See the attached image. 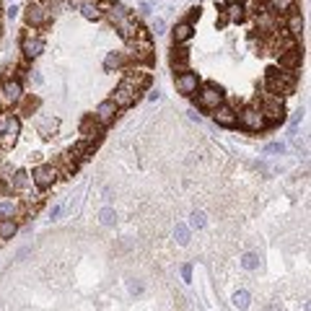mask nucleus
<instances>
[{
    "mask_svg": "<svg viewBox=\"0 0 311 311\" xmlns=\"http://www.w3.org/2000/svg\"><path fill=\"white\" fill-rule=\"evenodd\" d=\"M262 8L278 18H283L296 8V0H262Z\"/></svg>",
    "mask_w": 311,
    "mask_h": 311,
    "instance_id": "ddd939ff",
    "label": "nucleus"
},
{
    "mask_svg": "<svg viewBox=\"0 0 311 311\" xmlns=\"http://www.w3.org/2000/svg\"><path fill=\"white\" fill-rule=\"evenodd\" d=\"M31 182H34L39 189H50V187L57 182V166H52V164H39V166H34Z\"/></svg>",
    "mask_w": 311,
    "mask_h": 311,
    "instance_id": "0eeeda50",
    "label": "nucleus"
},
{
    "mask_svg": "<svg viewBox=\"0 0 311 311\" xmlns=\"http://www.w3.org/2000/svg\"><path fill=\"white\" fill-rule=\"evenodd\" d=\"M223 99H226L223 88L215 86V83H205V86H200V91H197V106L205 109V112H213L215 106L223 104Z\"/></svg>",
    "mask_w": 311,
    "mask_h": 311,
    "instance_id": "f03ea898",
    "label": "nucleus"
},
{
    "mask_svg": "<svg viewBox=\"0 0 311 311\" xmlns=\"http://www.w3.org/2000/svg\"><path fill=\"white\" fill-rule=\"evenodd\" d=\"M200 11H203V8H200V6H197V8H189V13H187V18H184L187 24H192L195 18H200Z\"/></svg>",
    "mask_w": 311,
    "mask_h": 311,
    "instance_id": "473e14b6",
    "label": "nucleus"
},
{
    "mask_svg": "<svg viewBox=\"0 0 311 311\" xmlns=\"http://www.w3.org/2000/svg\"><path fill=\"white\" fill-rule=\"evenodd\" d=\"M11 189V184H8V179H0V195H6Z\"/></svg>",
    "mask_w": 311,
    "mask_h": 311,
    "instance_id": "c9c22d12",
    "label": "nucleus"
},
{
    "mask_svg": "<svg viewBox=\"0 0 311 311\" xmlns=\"http://www.w3.org/2000/svg\"><path fill=\"white\" fill-rule=\"evenodd\" d=\"M174 239H176V244H179V247H187V244H189V228H187V226H182V223H176V228H174Z\"/></svg>",
    "mask_w": 311,
    "mask_h": 311,
    "instance_id": "bb28decb",
    "label": "nucleus"
},
{
    "mask_svg": "<svg viewBox=\"0 0 311 311\" xmlns=\"http://www.w3.org/2000/svg\"><path fill=\"white\" fill-rule=\"evenodd\" d=\"M122 62H125V55H120V52H109L106 60H104V70H117V68H122Z\"/></svg>",
    "mask_w": 311,
    "mask_h": 311,
    "instance_id": "b1692460",
    "label": "nucleus"
},
{
    "mask_svg": "<svg viewBox=\"0 0 311 311\" xmlns=\"http://www.w3.org/2000/svg\"><path fill=\"white\" fill-rule=\"evenodd\" d=\"M99 218H101V223H104V226H114V218H117V215H114V210H112V208H104V210L99 213Z\"/></svg>",
    "mask_w": 311,
    "mask_h": 311,
    "instance_id": "c85d7f7f",
    "label": "nucleus"
},
{
    "mask_svg": "<svg viewBox=\"0 0 311 311\" xmlns=\"http://www.w3.org/2000/svg\"><path fill=\"white\" fill-rule=\"evenodd\" d=\"M34 109H36V99H26L24 101V112L29 114V112H34Z\"/></svg>",
    "mask_w": 311,
    "mask_h": 311,
    "instance_id": "f704fd0d",
    "label": "nucleus"
},
{
    "mask_svg": "<svg viewBox=\"0 0 311 311\" xmlns=\"http://www.w3.org/2000/svg\"><path fill=\"white\" fill-rule=\"evenodd\" d=\"M24 18H26V24L31 29H44L52 21V13L47 11V6H44L42 0H31L26 6V11H24Z\"/></svg>",
    "mask_w": 311,
    "mask_h": 311,
    "instance_id": "20e7f679",
    "label": "nucleus"
},
{
    "mask_svg": "<svg viewBox=\"0 0 311 311\" xmlns=\"http://www.w3.org/2000/svg\"><path fill=\"white\" fill-rule=\"evenodd\" d=\"M182 280H184V283L192 280V264H182Z\"/></svg>",
    "mask_w": 311,
    "mask_h": 311,
    "instance_id": "2f4dec72",
    "label": "nucleus"
},
{
    "mask_svg": "<svg viewBox=\"0 0 311 311\" xmlns=\"http://www.w3.org/2000/svg\"><path fill=\"white\" fill-rule=\"evenodd\" d=\"M55 130H57V120L47 117V120H42V125H39V135H42V138H52Z\"/></svg>",
    "mask_w": 311,
    "mask_h": 311,
    "instance_id": "a878e982",
    "label": "nucleus"
},
{
    "mask_svg": "<svg viewBox=\"0 0 311 311\" xmlns=\"http://www.w3.org/2000/svg\"><path fill=\"white\" fill-rule=\"evenodd\" d=\"M130 293H132V296L143 293V283H138V280H130Z\"/></svg>",
    "mask_w": 311,
    "mask_h": 311,
    "instance_id": "7c9ffc66",
    "label": "nucleus"
},
{
    "mask_svg": "<svg viewBox=\"0 0 311 311\" xmlns=\"http://www.w3.org/2000/svg\"><path fill=\"white\" fill-rule=\"evenodd\" d=\"M18 135H21V120L16 114H6L3 120H0V145L13 148Z\"/></svg>",
    "mask_w": 311,
    "mask_h": 311,
    "instance_id": "39448f33",
    "label": "nucleus"
},
{
    "mask_svg": "<svg viewBox=\"0 0 311 311\" xmlns=\"http://www.w3.org/2000/svg\"><path fill=\"white\" fill-rule=\"evenodd\" d=\"M189 120H195V122H200V114H197V109H192V112H189Z\"/></svg>",
    "mask_w": 311,
    "mask_h": 311,
    "instance_id": "4c0bfd02",
    "label": "nucleus"
},
{
    "mask_svg": "<svg viewBox=\"0 0 311 311\" xmlns=\"http://www.w3.org/2000/svg\"><path fill=\"white\" fill-rule=\"evenodd\" d=\"M18 231V220L16 218H0V241L13 239Z\"/></svg>",
    "mask_w": 311,
    "mask_h": 311,
    "instance_id": "412c9836",
    "label": "nucleus"
},
{
    "mask_svg": "<svg viewBox=\"0 0 311 311\" xmlns=\"http://www.w3.org/2000/svg\"><path fill=\"white\" fill-rule=\"evenodd\" d=\"M195 36V26L187 24V21H179L174 29H171V39H174V47H182V44H187L189 39Z\"/></svg>",
    "mask_w": 311,
    "mask_h": 311,
    "instance_id": "2eb2a0df",
    "label": "nucleus"
},
{
    "mask_svg": "<svg viewBox=\"0 0 311 311\" xmlns=\"http://www.w3.org/2000/svg\"><path fill=\"white\" fill-rule=\"evenodd\" d=\"M18 215H21V208L13 200H3V203H0V218H18Z\"/></svg>",
    "mask_w": 311,
    "mask_h": 311,
    "instance_id": "5701e85b",
    "label": "nucleus"
},
{
    "mask_svg": "<svg viewBox=\"0 0 311 311\" xmlns=\"http://www.w3.org/2000/svg\"><path fill=\"white\" fill-rule=\"evenodd\" d=\"M213 122L220 127H236V109L228 104H220L213 109Z\"/></svg>",
    "mask_w": 311,
    "mask_h": 311,
    "instance_id": "f8f14e48",
    "label": "nucleus"
},
{
    "mask_svg": "<svg viewBox=\"0 0 311 311\" xmlns=\"http://www.w3.org/2000/svg\"><path fill=\"white\" fill-rule=\"evenodd\" d=\"M24 83H21V78H6L3 83H0V101H3V106H16L24 101Z\"/></svg>",
    "mask_w": 311,
    "mask_h": 311,
    "instance_id": "7ed1b4c3",
    "label": "nucleus"
},
{
    "mask_svg": "<svg viewBox=\"0 0 311 311\" xmlns=\"http://www.w3.org/2000/svg\"><path fill=\"white\" fill-rule=\"evenodd\" d=\"M288 36H293V39H301V31H303V16L293 8L291 13L285 16V29H283Z\"/></svg>",
    "mask_w": 311,
    "mask_h": 311,
    "instance_id": "4468645a",
    "label": "nucleus"
},
{
    "mask_svg": "<svg viewBox=\"0 0 311 311\" xmlns=\"http://www.w3.org/2000/svg\"><path fill=\"white\" fill-rule=\"evenodd\" d=\"M21 52H24V57H29V60L39 57L44 52V39L39 34H34V31H26L24 36H21Z\"/></svg>",
    "mask_w": 311,
    "mask_h": 311,
    "instance_id": "6e6552de",
    "label": "nucleus"
},
{
    "mask_svg": "<svg viewBox=\"0 0 311 311\" xmlns=\"http://www.w3.org/2000/svg\"><path fill=\"white\" fill-rule=\"evenodd\" d=\"M278 57H280V70H291V73H293L298 65H301V57H303V55H301V47H298V44H293V47L283 50Z\"/></svg>",
    "mask_w": 311,
    "mask_h": 311,
    "instance_id": "9b49d317",
    "label": "nucleus"
},
{
    "mask_svg": "<svg viewBox=\"0 0 311 311\" xmlns=\"http://www.w3.org/2000/svg\"><path fill=\"white\" fill-rule=\"evenodd\" d=\"M81 13L86 21H101L104 18L101 0H81Z\"/></svg>",
    "mask_w": 311,
    "mask_h": 311,
    "instance_id": "dca6fc26",
    "label": "nucleus"
},
{
    "mask_svg": "<svg viewBox=\"0 0 311 311\" xmlns=\"http://www.w3.org/2000/svg\"><path fill=\"white\" fill-rule=\"evenodd\" d=\"M117 104L112 101V99H104L99 106H96V112H94V120L101 125V127H106V125H112L114 122V117H117Z\"/></svg>",
    "mask_w": 311,
    "mask_h": 311,
    "instance_id": "9d476101",
    "label": "nucleus"
},
{
    "mask_svg": "<svg viewBox=\"0 0 311 311\" xmlns=\"http://www.w3.org/2000/svg\"><path fill=\"white\" fill-rule=\"evenodd\" d=\"M174 83H176V91H179L182 96H195V94L200 91V75H197V73H192V70L179 73Z\"/></svg>",
    "mask_w": 311,
    "mask_h": 311,
    "instance_id": "1a4fd4ad",
    "label": "nucleus"
},
{
    "mask_svg": "<svg viewBox=\"0 0 311 311\" xmlns=\"http://www.w3.org/2000/svg\"><path fill=\"white\" fill-rule=\"evenodd\" d=\"M236 125L247 132H262L267 127V120H264V114L257 106H247V109H241V112H236Z\"/></svg>",
    "mask_w": 311,
    "mask_h": 311,
    "instance_id": "f257e3e1",
    "label": "nucleus"
},
{
    "mask_svg": "<svg viewBox=\"0 0 311 311\" xmlns=\"http://www.w3.org/2000/svg\"><path fill=\"white\" fill-rule=\"evenodd\" d=\"M171 68L179 70V73L189 70V50L187 47H174V52H171Z\"/></svg>",
    "mask_w": 311,
    "mask_h": 311,
    "instance_id": "a211bd4d",
    "label": "nucleus"
},
{
    "mask_svg": "<svg viewBox=\"0 0 311 311\" xmlns=\"http://www.w3.org/2000/svg\"><path fill=\"white\" fill-rule=\"evenodd\" d=\"M0 166H3V159H0Z\"/></svg>",
    "mask_w": 311,
    "mask_h": 311,
    "instance_id": "a19ab883",
    "label": "nucleus"
},
{
    "mask_svg": "<svg viewBox=\"0 0 311 311\" xmlns=\"http://www.w3.org/2000/svg\"><path fill=\"white\" fill-rule=\"evenodd\" d=\"M8 184H11V189H16V192H26V189L31 187V174H26V171H16L11 179H8Z\"/></svg>",
    "mask_w": 311,
    "mask_h": 311,
    "instance_id": "6ab92c4d",
    "label": "nucleus"
},
{
    "mask_svg": "<svg viewBox=\"0 0 311 311\" xmlns=\"http://www.w3.org/2000/svg\"><path fill=\"white\" fill-rule=\"evenodd\" d=\"M164 29H166V24H164L161 18H156V21H153V31H156V34H164Z\"/></svg>",
    "mask_w": 311,
    "mask_h": 311,
    "instance_id": "72a5a7b5",
    "label": "nucleus"
},
{
    "mask_svg": "<svg viewBox=\"0 0 311 311\" xmlns=\"http://www.w3.org/2000/svg\"><path fill=\"white\" fill-rule=\"evenodd\" d=\"M125 81H127L130 86H135L138 91H143V88H148V83H150L148 73H140V70H127V73H125Z\"/></svg>",
    "mask_w": 311,
    "mask_h": 311,
    "instance_id": "aec40b11",
    "label": "nucleus"
},
{
    "mask_svg": "<svg viewBox=\"0 0 311 311\" xmlns=\"http://www.w3.org/2000/svg\"><path fill=\"white\" fill-rule=\"evenodd\" d=\"M3 109H6V106H3V101H0V114H3Z\"/></svg>",
    "mask_w": 311,
    "mask_h": 311,
    "instance_id": "ea45409f",
    "label": "nucleus"
},
{
    "mask_svg": "<svg viewBox=\"0 0 311 311\" xmlns=\"http://www.w3.org/2000/svg\"><path fill=\"white\" fill-rule=\"evenodd\" d=\"M241 267H244V270H257V267H259V257L252 254V252L244 254V257H241Z\"/></svg>",
    "mask_w": 311,
    "mask_h": 311,
    "instance_id": "cd10ccee",
    "label": "nucleus"
},
{
    "mask_svg": "<svg viewBox=\"0 0 311 311\" xmlns=\"http://www.w3.org/2000/svg\"><path fill=\"white\" fill-rule=\"evenodd\" d=\"M223 13H226L228 21H234V24H241V21L247 18V3H241V0L226 3V6H223Z\"/></svg>",
    "mask_w": 311,
    "mask_h": 311,
    "instance_id": "f3484780",
    "label": "nucleus"
},
{
    "mask_svg": "<svg viewBox=\"0 0 311 311\" xmlns=\"http://www.w3.org/2000/svg\"><path fill=\"white\" fill-rule=\"evenodd\" d=\"M264 153H285V143H270Z\"/></svg>",
    "mask_w": 311,
    "mask_h": 311,
    "instance_id": "c756f323",
    "label": "nucleus"
},
{
    "mask_svg": "<svg viewBox=\"0 0 311 311\" xmlns=\"http://www.w3.org/2000/svg\"><path fill=\"white\" fill-rule=\"evenodd\" d=\"M148 99H150V101H159V99H161V91H150Z\"/></svg>",
    "mask_w": 311,
    "mask_h": 311,
    "instance_id": "e433bc0d",
    "label": "nucleus"
},
{
    "mask_svg": "<svg viewBox=\"0 0 311 311\" xmlns=\"http://www.w3.org/2000/svg\"><path fill=\"white\" fill-rule=\"evenodd\" d=\"M231 303H234V308H239V311H244V308H249V303H252V296H249V291H236L234 293V298H231Z\"/></svg>",
    "mask_w": 311,
    "mask_h": 311,
    "instance_id": "4be33fe9",
    "label": "nucleus"
},
{
    "mask_svg": "<svg viewBox=\"0 0 311 311\" xmlns=\"http://www.w3.org/2000/svg\"><path fill=\"white\" fill-rule=\"evenodd\" d=\"M60 213H62V208H60V205H55V208H52V218H57Z\"/></svg>",
    "mask_w": 311,
    "mask_h": 311,
    "instance_id": "58836bf2",
    "label": "nucleus"
},
{
    "mask_svg": "<svg viewBox=\"0 0 311 311\" xmlns=\"http://www.w3.org/2000/svg\"><path fill=\"white\" fill-rule=\"evenodd\" d=\"M205 226H208V218H205V213H203V210H195V213L189 215V228L200 231V228H205Z\"/></svg>",
    "mask_w": 311,
    "mask_h": 311,
    "instance_id": "393cba45",
    "label": "nucleus"
},
{
    "mask_svg": "<svg viewBox=\"0 0 311 311\" xmlns=\"http://www.w3.org/2000/svg\"><path fill=\"white\" fill-rule=\"evenodd\" d=\"M138 88L135 86H130L125 78H122V83L114 88V91H112V96H109V99H112L114 104H117V109H127V106H132V104H135L138 101Z\"/></svg>",
    "mask_w": 311,
    "mask_h": 311,
    "instance_id": "423d86ee",
    "label": "nucleus"
}]
</instances>
